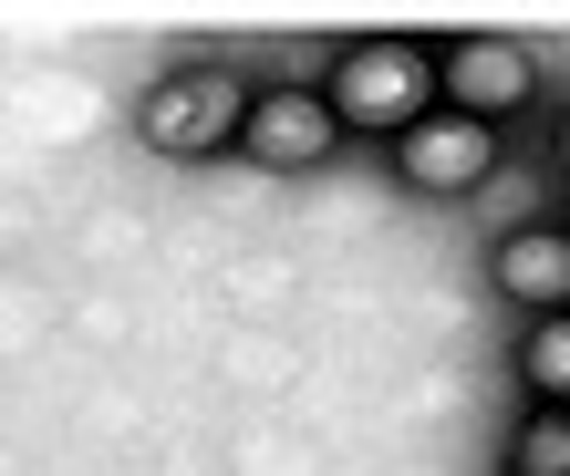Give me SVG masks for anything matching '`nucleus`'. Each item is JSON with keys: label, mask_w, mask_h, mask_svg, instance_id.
Listing matches in <instances>:
<instances>
[{"label": "nucleus", "mask_w": 570, "mask_h": 476, "mask_svg": "<svg viewBox=\"0 0 570 476\" xmlns=\"http://www.w3.org/2000/svg\"><path fill=\"white\" fill-rule=\"evenodd\" d=\"M435 93H446V52L405 42V31H374V42H353L332 62L322 105L343 115V135H415L425 115H446Z\"/></svg>", "instance_id": "obj_1"}, {"label": "nucleus", "mask_w": 570, "mask_h": 476, "mask_svg": "<svg viewBox=\"0 0 570 476\" xmlns=\"http://www.w3.org/2000/svg\"><path fill=\"white\" fill-rule=\"evenodd\" d=\"M249 105H259V93L228 73V62H177V73L146 83L136 135H146L156 156H218V146H239V135H249Z\"/></svg>", "instance_id": "obj_2"}, {"label": "nucleus", "mask_w": 570, "mask_h": 476, "mask_svg": "<svg viewBox=\"0 0 570 476\" xmlns=\"http://www.w3.org/2000/svg\"><path fill=\"white\" fill-rule=\"evenodd\" d=\"M488 166H498V125L478 115H425L415 135H394V177L415 197H466V187H488Z\"/></svg>", "instance_id": "obj_3"}, {"label": "nucleus", "mask_w": 570, "mask_h": 476, "mask_svg": "<svg viewBox=\"0 0 570 476\" xmlns=\"http://www.w3.org/2000/svg\"><path fill=\"white\" fill-rule=\"evenodd\" d=\"M529 93H540V52L509 42V31H466V42L446 52V115L498 125V115H519Z\"/></svg>", "instance_id": "obj_4"}, {"label": "nucleus", "mask_w": 570, "mask_h": 476, "mask_svg": "<svg viewBox=\"0 0 570 476\" xmlns=\"http://www.w3.org/2000/svg\"><path fill=\"white\" fill-rule=\"evenodd\" d=\"M332 146H343V115H332L322 93H301V83H271L249 105V135H239V156H259L271 177H301V166H322Z\"/></svg>", "instance_id": "obj_5"}, {"label": "nucleus", "mask_w": 570, "mask_h": 476, "mask_svg": "<svg viewBox=\"0 0 570 476\" xmlns=\"http://www.w3.org/2000/svg\"><path fill=\"white\" fill-rule=\"evenodd\" d=\"M488 280L519 300L529 321H560L570 311V228H509L488 259Z\"/></svg>", "instance_id": "obj_6"}, {"label": "nucleus", "mask_w": 570, "mask_h": 476, "mask_svg": "<svg viewBox=\"0 0 570 476\" xmlns=\"http://www.w3.org/2000/svg\"><path fill=\"white\" fill-rule=\"evenodd\" d=\"M519 384H529V404H560L570 415V311L519 331Z\"/></svg>", "instance_id": "obj_7"}, {"label": "nucleus", "mask_w": 570, "mask_h": 476, "mask_svg": "<svg viewBox=\"0 0 570 476\" xmlns=\"http://www.w3.org/2000/svg\"><path fill=\"white\" fill-rule=\"evenodd\" d=\"M509 476H570V415L560 404H529V425L509 435Z\"/></svg>", "instance_id": "obj_8"}, {"label": "nucleus", "mask_w": 570, "mask_h": 476, "mask_svg": "<svg viewBox=\"0 0 570 476\" xmlns=\"http://www.w3.org/2000/svg\"><path fill=\"white\" fill-rule=\"evenodd\" d=\"M560 166H570V115H560Z\"/></svg>", "instance_id": "obj_9"}, {"label": "nucleus", "mask_w": 570, "mask_h": 476, "mask_svg": "<svg viewBox=\"0 0 570 476\" xmlns=\"http://www.w3.org/2000/svg\"><path fill=\"white\" fill-rule=\"evenodd\" d=\"M560 228H570V218H560Z\"/></svg>", "instance_id": "obj_10"}]
</instances>
